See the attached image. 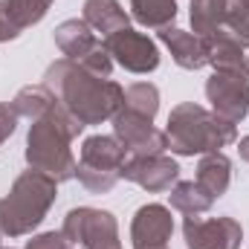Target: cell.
<instances>
[{"label": "cell", "instance_id": "1", "mask_svg": "<svg viewBox=\"0 0 249 249\" xmlns=\"http://www.w3.org/2000/svg\"><path fill=\"white\" fill-rule=\"evenodd\" d=\"M41 84L50 87L55 99L84 127L113 119L124 102L122 84H116L113 78H102L70 58H58L55 64H50Z\"/></svg>", "mask_w": 249, "mask_h": 249}, {"label": "cell", "instance_id": "2", "mask_svg": "<svg viewBox=\"0 0 249 249\" xmlns=\"http://www.w3.org/2000/svg\"><path fill=\"white\" fill-rule=\"evenodd\" d=\"M84 130V124L78 122L61 102H55L41 119L29 124L26 133V165L35 171L50 174L55 183H67L75 177V157L70 151L72 139Z\"/></svg>", "mask_w": 249, "mask_h": 249}, {"label": "cell", "instance_id": "3", "mask_svg": "<svg viewBox=\"0 0 249 249\" xmlns=\"http://www.w3.org/2000/svg\"><path fill=\"white\" fill-rule=\"evenodd\" d=\"M165 136H168V148L177 157H203L238 142V124L226 122L223 116L206 110L203 105L183 102L171 107Z\"/></svg>", "mask_w": 249, "mask_h": 249}, {"label": "cell", "instance_id": "4", "mask_svg": "<svg viewBox=\"0 0 249 249\" xmlns=\"http://www.w3.org/2000/svg\"><path fill=\"white\" fill-rule=\"evenodd\" d=\"M58 197V183L44 171H23L15 177L9 194L0 200V235L23 238L32 235Z\"/></svg>", "mask_w": 249, "mask_h": 249}, {"label": "cell", "instance_id": "5", "mask_svg": "<svg viewBox=\"0 0 249 249\" xmlns=\"http://www.w3.org/2000/svg\"><path fill=\"white\" fill-rule=\"evenodd\" d=\"M127 160V151L119 145L116 136H87L81 145V157H78V168L75 177L78 183L93 191V194H107L110 188L122 180V168Z\"/></svg>", "mask_w": 249, "mask_h": 249}, {"label": "cell", "instance_id": "6", "mask_svg": "<svg viewBox=\"0 0 249 249\" xmlns=\"http://www.w3.org/2000/svg\"><path fill=\"white\" fill-rule=\"evenodd\" d=\"M206 99L217 116L241 124L249 116V64L214 70L206 81Z\"/></svg>", "mask_w": 249, "mask_h": 249}, {"label": "cell", "instance_id": "7", "mask_svg": "<svg viewBox=\"0 0 249 249\" xmlns=\"http://www.w3.org/2000/svg\"><path fill=\"white\" fill-rule=\"evenodd\" d=\"M61 232L72 247L81 249H122L119 241V223L110 212L93 209V206H78L67 212Z\"/></svg>", "mask_w": 249, "mask_h": 249}, {"label": "cell", "instance_id": "8", "mask_svg": "<svg viewBox=\"0 0 249 249\" xmlns=\"http://www.w3.org/2000/svg\"><path fill=\"white\" fill-rule=\"evenodd\" d=\"M105 50L113 61L124 67L127 72H136V75H148L160 67V50L157 44L145 35V32H136V29H119L113 35H107L105 41Z\"/></svg>", "mask_w": 249, "mask_h": 249}, {"label": "cell", "instance_id": "9", "mask_svg": "<svg viewBox=\"0 0 249 249\" xmlns=\"http://www.w3.org/2000/svg\"><path fill=\"white\" fill-rule=\"evenodd\" d=\"M183 238L188 249H241L244 226L223 214V217H186Z\"/></svg>", "mask_w": 249, "mask_h": 249}, {"label": "cell", "instance_id": "10", "mask_svg": "<svg viewBox=\"0 0 249 249\" xmlns=\"http://www.w3.org/2000/svg\"><path fill=\"white\" fill-rule=\"evenodd\" d=\"M113 136L119 139L124 151L130 157H154V154H165L168 151V136L165 130L154 127V122L133 116L119 107V113L113 116Z\"/></svg>", "mask_w": 249, "mask_h": 249}, {"label": "cell", "instance_id": "11", "mask_svg": "<svg viewBox=\"0 0 249 249\" xmlns=\"http://www.w3.org/2000/svg\"><path fill=\"white\" fill-rule=\"evenodd\" d=\"M122 180L136 183L148 194H162L171 191L180 180V165L168 154H154V157H127L122 168Z\"/></svg>", "mask_w": 249, "mask_h": 249}, {"label": "cell", "instance_id": "12", "mask_svg": "<svg viewBox=\"0 0 249 249\" xmlns=\"http://www.w3.org/2000/svg\"><path fill=\"white\" fill-rule=\"evenodd\" d=\"M174 235V217L171 209L162 203L139 206L130 220V244L133 249H168Z\"/></svg>", "mask_w": 249, "mask_h": 249}, {"label": "cell", "instance_id": "13", "mask_svg": "<svg viewBox=\"0 0 249 249\" xmlns=\"http://www.w3.org/2000/svg\"><path fill=\"white\" fill-rule=\"evenodd\" d=\"M160 41L168 47L174 64L183 67V70H191L194 72V70H203L209 64L206 41L200 35H194V32H186L180 26H165V29H160Z\"/></svg>", "mask_w": 249, "mask_h": 249}, {"label": "cell", "instance_id": "14", "mask_svg": "<svg viewBox=\"0 0 249 249\" xmlns=\"http://www.w3.org/2000/svg\"><path fill=\"white\" fill-rule=\"evenodd\" d=\"M102 41H96V32L84 23V18H70L55 26V47L61 50L64 58L70 61H84Z\"/></svg>", "mask_w": 249, "mask_h": 249}, {"label": "cell", "instance_id": "15", "mask_svg": "<svg viewBox=\"0 0 249 249\" xmlns=\"http://www.w3.org/2000/svg\"><path fill=\"white\" fill-rule=\"evenodd\" d=\"M84 23L93 32H102V38H107L130 26V15L119 0H84Z\"/></svg>", "mask_w": 249, "mask_h": 249}, {"label": "cell", "instance_id": "16", "mask_svg": "<svg viewBox=\"0 0 249 249\" xmlns=\"http://www.w3.org/2000/svg\"><path fill=\"white\" fill-rule=\"evenodd\" d=\"M197 183L206 188L214 200L223 197L229 183H232V160L223 151L203 154L200 162H197Z\"/></svg>", "mask_w": 249, "mask_h": 249}, {"label": "cell", "instance_id": "17", "mask_svg": "<svg viewBox=\"0 0 249 249\" xmlns=\"http://www.w3.org/2000/svg\"><path fill=\"white\" fill-rule=\"evenodd\" d=\"M206 41V50H209V64L214 70H223V67H238V64H249L247 55H244V44L238 41L235 32H229L226 26L214 29L212 35L203 38Z\"/></svg>", "mask_w": 249, "mask_h": 249}, {"label": "cell", "instance_id": "18", "mask_svg": "<svg viewBox=\"0 0 249 249\" xmlns=\"http://www.w3.org/2000/svg\"><path fill=\"white\" fill-rule=\"evenodd\" d=\"M168 203L174 212L186 214V217H200L214 206V197L200 186L197 180H177V186L171 188Z\"/></svg>", "mask_w": 249, "mask_h": 249}, {"label": "cell", "instance_id": "19", "mask_svg": "<svg viewBox=\"0 0 249 249\" xmlns=\"http://www.w3.org/2000/svg\"><path fill=\"white\" fill-rule=\"evenodd\" d=\"M130 15L145 29H165L177 20V0H130Z\"/></svg>", "mask_w": 249, "mask_h": 249}, {"label": "cell", "instance_id": "20", "mask_svg": "<svg viewBox=\"0 0 249 249\" xmlns=\"http://www.w3.org/2000/svg\"><path fill=\"white\" fill-rule=\"evenodd\" d=\"M55 102H58V99H55V93H53L50 87H44V84H26V87H20V90L15 93L12 107L18 110V116L35 122V119H41Z\"/></svg>", "mask_w": 249, "mask_h": 249}, {"label": "cell", "instance_id": "21", "mask_svg": "<svg viewBox=\"0 0 249 249\" xmlns=\"http://www.w3.org/2000/svg\"><path fill=\"white\" fill-rule=\"evenodd\" d=\"M122 110L133 113V116H142V119H148V122H154V119H157V110H160V90H157L151 81L127 84V87H124Z\"/></svg>", "mask_w": 249, "mask_h": 249}, {"label": "cell", "instance_id": "22", "mask_svg": "<svg viewBox=\"0 0 249 249\" xmlns=\"http://www.w3.org/2000/svg\"><path fill=\"white\" fill-rule=\"evenodd\" d=\"M229 0H191V29L194 35L206 38L226 23Z\"/></svg>", "mask_w": 249, "mask_h": 249}, {"label": "cell", "instance_id": "23", "mask_svg": "<svg viewBox=\"0 0 249 249\" xmlns=\"http://www.w3.org/2000/svg\"><path fill=\"white\" fill-rule=\"evenodd\" d=\"M9 6H12V15L18 18V23L23 29H29L47 18L53 0H9Z\"/></svg>", "mask_w": 249, "mask_h": 249}, {"label": "cell", "instance_id": "24", "mask_svg": "<svg viewBox=\"0 0 249 249\" xmlns=\"http://www.w3.org/2000/svg\"><path fill=\"white\" fill-rule=\"evenodd\" d=\"M229 32L238 35V41L249 47V6H241V3H232L229 0V9H226V23H223Z\"/></svg>", "mask_w": 249, "mask_h": 249}, {"label": "cell", "instance_id": "25", "mask_svg": "<svg viewBox=\"0 0 249 249\" xmlns=\"http://www.w3.org/2000/svg\"><path fill=\"white\" fill-rule=\"evenodd\" d=\"M20 32H23V26H20V23H18V18L12 15L9 0H0V44L15 41Z\"/></svg>", "mask_w": 249, "mask_h": 249}, {"label": "cell", "instance_id": "26", "mask_svg": "<svg viewBox=\"0 0 249 249\" xmlns=\"http://www.w3.org/2000/svg\"><path fill=\"white\" fill-rule=\"evenodd\" d=\"M26 249H72V244L67 241L64 232H44V235H35L32 241H26Z\"/></svg>", "mask_w": 249, "mask_h": 249}, {"label": "cell", "instance_id": "27", "mask_svg": "<svg viewBox=\"0 0 249 249\" xmlns=\"http://www.w3.org/2000/svg\"><path fill=\"white\" fill-rule=\"evenodd\" d=\"M18 110L12 107V102H0V145L15 133V127H18Z\"/></svg>", "mask_w": 249, "mask_h": 249}, {"label": "cell", "instance_id": "28", "mask_svg": "<svg viewBox=\"0 0 249 249\" xmlns=\"http://www.w3.org/2000/svg\"><path fill=\"white\" fill-rule=\"evenodd\" d=\"M238 151H241V160L249 162V136H244V139L238 142Z\"/></svg>", "mask_w": 249, "mask_h": 249}, {"label": "cell", "instance_id": "29", "mask_svg": "<svg viewBox=\"0 0 249 249\" xmlns=\"http://www.w3.org/2000/svg\"><path fill=\"white\" fill-rule=\"evenodd\" d=\"M0 249H6V247H0ZM9 249H12V247H9Z\"/></svg>", "mask_w": 249, "mask_h": 249}]
</instances>
